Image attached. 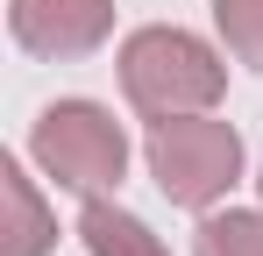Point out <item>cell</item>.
I'll return each instance as SVG.
<instances>
[{"instance_id":"obj_1","label":"cell","mask_w":263,"mask_h":256,"mask_svg":"<svg viewBox=\"0 0 263 256\" xmlns=\"http://www.w3.org/2000/svg\"><path fill=\"white\" fill-rule=\"evenodd\" d=\"M121 71V100H128L142 121H164V114H214V100L228 93V64L206 36L178 29V22H149L121 43L114 57Z\"/></svg>"},{"instance_id":"obj_2","label":"cell","mask_w":263,"mask_h":256,"mask_svg":"<svg viewBox=\"0 0 263 256\" xmlns=\"http://www.w3.org/2000/svg\"><path fill=\"white\" fill-rule=\"evenodd\" d=\"M142 164L157 178V192L185 213L220 207L242 178H249V157H242V135L214 114H164L142 135Z\"/></svg>"},{"instance_id":"obj_3","label":"cell","mask_w":263,"mask_h":256,"mask_svg":"<svg viewBox=\"0 0 263 256\" xmlns=\"http://www.w3.org/2000/svg\"><path fill=\"white\" fill-rule=\"evenodd\" d=\"M29 157L71 199H107L128 178V128L100 100H50L29 128Z\"/></svg>"},{"instance_id":"obj_4","label":"cell","mask_w":263,"mask_h":256,"mask_svg":"<svg viewBox=\"0 0 263 256\" xmlns=\"http://www.w3.org/2000/svg\"><path fill=\"white\" fill-rule=\"evenodd\" d=\"M7 36L29 57L71 64L114 36V0H7Z\"/></svg>"},{"instance_id":"obj_5","label":"cell","mask_w":263,"mask_h":256,"mask_svg":"<svg viewBox=\"0 0 263 256\" xmlns=\"http://www.w3.org/2000/svg\"><path fill=\"white\" fill-rule=\"evenodd\" d=\"M50 249H57V213L43 207L22 157H0V256H50Z\"/></svg>"},{"instance_id":"obj_6","label":"cell","mask_w":263,"mask_h":256,"mask_svg":"<svg viewBox=\"0 0 263 256\" xmlns=\"http://www.w3.org/2000/svg\"><path fill=\"white\" fill-rule=\"evenodd\" d=\"M79 242H86V256H171L164 235H157L142 213L114 207V192L79 207Z\"/></svg>"},{"instance_id":"obj_7","label":"cell","mask_w":263,"mask_h":256,"mask_svg":"<svg viewBox=\"0 0 263 256\" xmlns=\"http://www.w3.org/2000/svg\"><path fill=\"white\" fill-rule=\"evenodd\" d=\"M192 256H263V207H206L192 228Z\"/></svg>"},{"instance_id":"obj_8","label":"cell","mask_w":263,"mask_h":256,"mask_svg":"<svg viewBox=\"0 0 263 256\" xmlns=\"http://www.w3.org/2000/svg\"><path fill=\"white\" fill-rule=\"evenodd\" d=\"M214 29L235 50V64L263 71V0H214Z\"/></svg>"},{"instance_id":"obj_9","label":"cell","mask_w":263,"mask_h":256,"mask_svg":"<svg viewBox=\"0 0 263 256\" xmlns=\"http://www.w3.org/2000/svg\"><path fill=\"white\" fill-rule=\"evenodd\" d=\"M256 185H263V178H256Z\"/></svg>"}]
</instances>
